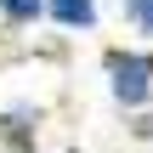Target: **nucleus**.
<instances>
[{
  "label": "nucleus",
  "mask_w": 153,
  "mask_h": 153,
  "mask_svg": "<svg viewBox=\"0 0 153 153\" xmlns=\"http://www.w3.org/2000/svg\"><path fill=\"white\" fill-rule=\"evenodd\" d=\"M125 125H131V136H136V142H153V108H136V114H125Z\"/></svg>",
  "instance_id": "423d86ee"
},
{
  "label": "nucleus",
  "mask_w": 153,
  "mask_h": 153,
  "mask_svg": "<svg viewBox=\"0 0 153 153\" xmlns=\"http://www.w3.org/2000/svg\"><path fill=\"white\" fill-rule=\"evenodd\" d=\"M40 136H45V102L34 97L0 102V153H40Z\"/></svg>",
  "instance_id": "f03ea898"
},
{
  "label": "nucleus",
  "mask_w": 153,
  "mask_h": 153,
  "mask_svg": "<svg viewBox=\"0 0 153 153\" xmlns=\"http://www.w3.org/2000/svg\"><path fill=\"white\" fill-rule=\"evenodd\" d=\"M119 17L142 45H153V0H119Z\"/></svg>",
  "instance_id": "39448f33"
},
{
  "label": "nucleus",
  "mask_w": 153,
  "mask_h": 153,
  "mask_svg": "<svg viewBox=\"0 0 153 153\" xmlns=\"http://www.w3.org/2000/svg\"><path fill=\"white\" fill-rule=\"evenodd\" d=\"M62 153H79V148H62Z\"/></svg>",
  "instance_id": "0eeeda50"
},
{
  "label": "nucleus",
  "mask_w": 153,
  "mask_h": 153,
  "mask_svg": "<svg viewBox=\"0 0 153 153\" xmlns=\"http://www.w3.org/2000/svg\"><path fill=\"white\" fill-rule=\"evenodd\" d=\"M45 23L68 40L79 34H97L102 28V0H45Z\"/></svg>",
  "instance_id": "7ed1b4c3"
},
{
  "label": "nucleus",
  "mask_w": 153,
  "mask_h": 153,
  "mask_svg": "<svg viewBox=\"0 0 153 153\" xmlns=\"http://www.w3.org/2000/svg\"><path fill=\"white\" fill-rule=\"evenodd\" d=\"M102 68V91L119 114H136V108H153V45L142 40H125V45H108L97 57Z\"/></svg>",
  "instance_id": "f257e3e1"
},
{
  "label": "nucleus",
  "mask_w": 153,
  "mask_h": 153,
  "mask_svg": "<svg viewBox=\"0 0 153 153\" xmlns=\"http://www.w3.org/2000/svg\"><path fill=\"white\" fill-rule=\"evenodd\" d=\"M45 23V0H0V28L6 34H28Z\"/></svg>",
  "instance_id": "20e7f679"
}]
</instances>
